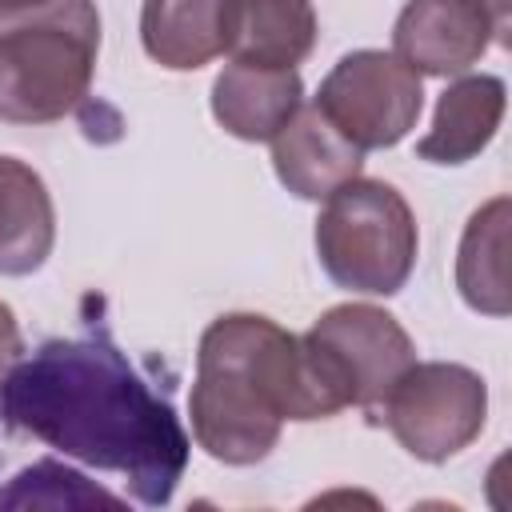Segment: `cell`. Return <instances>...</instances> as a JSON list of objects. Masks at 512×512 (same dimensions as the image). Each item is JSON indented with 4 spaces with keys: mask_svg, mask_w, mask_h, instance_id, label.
<instances>
[{
    "mask_svg": "<svg viewBox=\"0 0 512 512\" xmlns=\"http://www.w3.org/2000/svg\"><path fill=\"white\" fill-rule=\"evenodd\" d=\"M0 420L100 472L124 476L132 500L160 508L188 468V432L172 404L108 336H60L20 356L0 380Z\"/></svg>",
    "mask_w": 512,
    "mask_h": 512,
    "instance_id": "1",
    "label": "cell"
},
{
    "mask_svg": "<svg viewBox=\"0 0 512 512\" xmlns=\"http://www.w3.org/2000/svg\"><path fill=\"white\" fill-rule=\"evenodd\" d=\"M344 408L352 384L308 332L292 336L256 312H228L204 328L188 412L212 460L256 464L276 448L284 420H328Z\"/></svg>",
    "mask_w": 512,
    "mask_h": 512,
    "instance_id": "2",
    "label": "cell"
},
{
    "mask_svg": "<svg viewBox=\"0 0 512 512\" xmlns=\"http://www.w3.org/2000/svg\"><path fill=\"white\" fill-rule=\"evenodd\" d=\"M100 56L92 0H48L0 32V120L52 124L84 104Z\"/></svg>",
    "mask_w": 512,
    "mask_h": 512,
    "instance_id": "3",
    "label": "cell"
},
{
    "mask_svg": "<svg viewBox=\"0 0 512 512\" xmlns=\"http://www.w3.org/2000/svg\"><path fill=\"white\" fill-rule=\"evenodd\" d=\"M416 216L408 200L368 176L344 180L316 216V256L332 284L364 296H392L416 268Z\"/></svg>",
    "mask_w": 512,
    "mask_h": 512,
    "instance_id": "4",
    "label": "cell"
},
{
    "mask_svg": "<svg viewBox=\"0 0 512 512\" xmlns=\"http://www.w3.org/2000/svg\"><path fill=\"white\" fill-rule=\"evenodd\" d=\"M376 420L396 436V444L408 456L424 464H444L484 432L488 420L484 376L448 360L412 364L388 388L384 404L376 408Z\"/></svg>",
    "mask_w": 512,
    "mask_h": 512,
    "instance_id": "5",
    "label": "cell"
},
{
    "mask_svg": "<svg viewBox=\"0 0 512 512\" xmlns=\"http://www.w3.org/2000/svg\"><path fill=\"white\" fill-rule=\"evenodd\" d=\"M344 140L360 152L400 144L424 108L420 72H412L396 52L360 48L348 52L324 80L312 100Z\"/></svg>",
    "mask_w": 512,
    "mask_h": 512,
    "instance_id": "6",
    "label": "cell"
},
{
    "mask_svg": "<svg viewBox=\"0 0 512 512\" xmlns=\"http://www.w3.org/2000/svg\"><path fill=\"white\" fill-rule=\"evenodd\" d=\"M308 336L348 376L352 404L372 416L384 404L388 388L404 376V368L416 364L412 336L400 328L392 312L376 304H336L308 328Z\"/></svg>",
    "mask_w": 512,
    "mask_h": 512,
    "instance_id": "7",
    "label": "cell"
},
{
    "mask_svg": "<svg viewBox=\"0 0 512 512\" xmlns=\"http://www.w3.org/2000/svg\"><path fill=\"white\" fill-rule=\"evenodd\" d=\"M496 24L480 0H408L392 28L396 56L424 76H460L492 44Z\"/></svg>",
    "mask_w": 512,
    "mask_h": 512,
    "instance_id": "8",
    "label": "cell"
},
{
    "mask_svg": "<svg viewBox=\"0 0 512 512\" xmlns=\"http://www.w3.org/2000/svg\"><path fill=\"white\" fill-rule=\"evenodd\" d=\"M364 152L340 136V128L316 108L300 104L292 120L272 136L276 180L300 200H324L344 180L360 176Z\"/></svg>",
    "mask_w": 512,
    "mask_h": 512,
    "instance_id": "9",
    "label": "cell"
},
{
    "mask_svg": "<svg viewBox=\"0 0 512 512\" xmlns=\"http://www.w3.org/2000/svg\"><path fill=\"white\" fill-rule=\"evenodd\" d=\"M316 44L312 0H228L224 52L240 64L296 68Z\"/></svg>",
    "mask_w": 512,
    "mask_h": 512,
    "instance_id": "10",
    "label": "cell"
},
{
    "mask_svg": "<svg viewBox=\"0 0 512 512\" xmlns=\"http://www.w3.org/2000/svg\"><path fill=\"white\" fill-rule=\"evenodd\" d=\"M304 104L296 68H260L232 60L212 84V116L236 140H272Z\"/></svg>",
    "mask_w": 512,
    "mask_h": 512,
    "instance_id": "11",
    "label": "cell"
},
{
    "mask_svg": "<svg viewBox=\"0 0 512 512\" xmlns=\"http://www.w3.org/2000/svg\"><path fill=\"white\" fill-rule=\"evenodd\" d=\"M504 120V80L500 76H460L440 92L428 136L416 144L420 160L464 164L488 148Z\"/></svg>",
    "mask_w": 512,
    "mask_h": 512,
    "instance_id": "12",
    "label": "cell"
},
{
    "mask_svg": "<svg viewBox=\"0 0 512 512\" xmlns=\"http://www.w3.org/2000/svg\"><path fill=\"white\" fill-rule=\"evenodd\" d=\"M56 244L52 196L24 160L0 156V276H32Z\"/></svg>",
    "mask_w": 512,
    "mask_h": 512,
    "instance_id": "13",
    "label": "cell"
},
{
    "mask_svg": "<svg viewBox=\"0 0 512 512\" xmlns=\"http://www.w3.org/2000/svg\"><path fill=\"white\" fill-rule=\"evenodd\" d=\"M228 0H144L140 40L144 52L172 72H192L224 52Z\"/></svg>",
    "mask_w": 512,
    "mask_h": 512,
    "instance_id": "14",
    "label": "cell"
},
{
    "mask_svg": "<svg viewBox=\"0 0 512 512\" xmlns=\"http://www.w3.org/2000/svg\"><path fill=\"white\" fill-rule=\"evenodd\" d=\"M508 196L488 200L472 212L460 252H456V288L472 312L508 316L512 288H508Z\"/></svg>",
    "mask_w": 512,
    "mask_h": 512,
    "instance_id": "15",
    "label": "cell"
},
{
    "mask_svg": "<svg viewBox=\"0 0 512 512\" xmlns=\"http://www.w3.org/2000/svg\"><path fill=\"white\" fill-rule=\"evenodd\" d=\"M4 508H28V504H44V508H84V504H108L120 508V496L92 488L80 472L56 464V460H40L32 468H24L4 492H0Z\"/></svg>",
    "mask_w": 512,
    "mask_h": 512,
    "instance_id": "16",
    "label": "cell"
},
{
    "mask_svg": "<svg viewBox=\"0 0 512 512\" xmlns=\"http://www.w3.org/2000/svg\"><path fill=\"white\" fill-rule=\"evenodd\" d=\"M20 352H24V340H20V324H16V316H12V308L0 300V380H4V372L20 360Z\"/></svg>",
    "mask_w": 512,
    "mask_h": 512,
    "instance_id": "17",
    "label": "cell"
},
{
    "mask_svg": "<svg viewBox=\"0 0 512 512\" xmlns=\"http://www.w3.org/2000/svg\"><path fill=\"white\" fill-rule=\"evenodd\" d=\"M480 4L488 8L492 24H496V40H508V8H512V0H480Z\"/></svg>",
    "mask_w": 512,
    "mask_h": 512,
    "instance_id": "18",
    "label": "cell"
},
{
    "mask_svg": "<svg viewBox=\"0 0 512 512\" xmlns=\"http://www.w3.org/2000/svg\"><path fill=\"white\" fill-rule=\"evenodd\" d=\"M48 0H0V16H20V12H36Z\"/></svg>",
    "mask_w": 512,
    "mask_h": 512,
    "instance_id": "19",
    "label": "cell"
}]
</instances>
